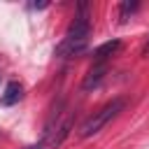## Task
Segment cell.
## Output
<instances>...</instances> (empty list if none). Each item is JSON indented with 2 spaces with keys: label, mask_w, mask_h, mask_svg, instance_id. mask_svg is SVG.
<instances>
[{
  "label": "cell",
  "mask_w": 149,
  "mask_h": 149,
  "mask_svg": "<svg viewBox=\"0 0 149 149\" xmlns=\"http://www.w3.org/2000/svg\"><path fill=\"white\" fill-rule=\"evenodd\" d=\"M88 5L86 2H79L77 7V14L63 37V42L56 47V56L61 58H70V56H79L86 44H88V35H91V21H88Z\"/></svg>",
  "instance_id": "6da1fadb"
},
{
  "label": "cell",
  "mask_w": 149,
  "mask_h": 149,
  "mask_svg": "<svg viewBox=\"0 0 149 149\" xmlns=\"http://www.w3.org/2000/svg\"><path fill=\"white\" fill-rule=\"evenodd\" d=\"M126 107V100L123 98H114L112 102H107L105 107H100L93 116H88L84 123H81V128H79V135L81 137H91V135H95V133H100L121 109Z\"/></svg>",
  "instance_id": "7a4b0ae2"
},
{
  "label": "cell",
  "mask_w": 149,
  "mask_h": 149,
  "mask_svg": "<svg viewBox=\"0 0 149 149\" xmlns=\"http://www.w3.org/2000/svg\"><path fill=\"white\" fill-rule=\"evenodd\" d=\"M105 72H107V65L105 63H95L91 70H88V74L84 77V84H81V88L84 91H91V88H95L102 79H105Z\"/></svg>",
  "instance_id": "3957f363"
},
{
  "label": "cell",
  "mask_w": 149,
  "mask_h": 149,
  "mask_svg": "<svg viewBox=\"0 0 149 149\" xmlns=\"http://www.w3.org/2000/svg\"><path fill=\"white\" fill-rule=\"evenodd\" d=\"M119 49H121V42H119V40H109V42L100 44V47L93 51V58H95V63H105V58L114 56Z\"/></svg>",
  "instance_id": "277c9868"
},
{
  "label": "cell",
  "mask_w": 149,
  "mask_h": 149,
  "mask_svg": "<svg viewBox=\"0 0 149 149\" xmlns=\"http://www.w3.org/2000/svg\"><path fill=\"white\" fill-rule=\"evenodd\" d=\"M21 95H23V86L19 81H9L2 93V105H16L21 100Z\"/></svg>",
  "instance_id": "5b68a950"
},
{
  "label": "cell",
  "mask_w": 149,
  "mask_h": 149,
  "mask_svg": "<svg viewBox=\"0 0 149 149\" xmlns=\"http://www.w3.org/2000/svg\"><path fill=\"white\" fill-rule=\"evenodd\" d=\"M137 7H140V5H137L135 0H133V2H121V19L126 21V19H128V14H133Z\"/></svg>",
  "instance_id": "8992f818"
},
{
  "label": "cell",
  "mask_w": 149,
  "mask_h": 149,
  "mask_svg": "<svg viewBox=\"0 0 149 149\" xmlns=\"http://www.w3.org/2000/svg\"><path fill=\"white\" fill-rule=\"evenodd\" d=\"M142 58H149V40H147L144 47H142Z\"/></svg>",
  "instance_id": "52a82bcc"
},
{
  "label": "cell",
  "mask_w": 149,
  "mask_h": 149,
  "mask_svg": "<svg viewBox=\"0 0 149 149\" xmlns=\"http://www.w3.org/2000/svg\"><path fill=\"white\" fill-rule=\"evenodd\" d=\"M30 7H33V9H44L47 2H35V5H30Z\"/></svg>",
  "instance_id": "ba28073f"
}]
</instances>
